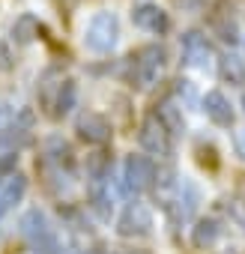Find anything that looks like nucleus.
Returning <instances> with one entry per match:
<instances>
[{
    "mask_svg": "<svg viewBox=\"0 0 245 254\" xmlns=\"http://www.w3.org/2000/svg\"><path fill=\"white\" fill-rule=\"evenodd\" d=\"M183 57H185V63H188L191 69H200V72H206V69L212 66V57H215V51H212L209 39H206L200 30H188V33L183 36Z\"/></svg>",
    "mask_w": 245,
    "mask_h": 254,
    "instance_id": "nucleus-7",
    "label": "nucleus"
},
{
    "mask_svg": "<svg viewBox=\"0 0 245 254\" xmlns=\"http://www.w3.org/2000/svg\"><path fill=\"white\" fill-rule=\"evenodd\" d=\"M122 254H144V251H122Z\"/></svg>",
    "mask_w": 245,
    "mask_h": 254,
    "instance_id": "nucleus-21",
    "label": "nucleus"
},
{
    "mask_svg": "<svg viewBox=\"0 0 245 254\" xmlns=\"http://www.w3.org/2000/svg\"><path fill=\"white\" fill-rule=\"evenodd\" d=\"M156 183V165L147 156H129L122 165V191L126 194H144Z\"/></svg>",
    "mask_w": 245,
    "mask_h": 254,
    "instance_id": "nucleus-5",
    "label": "nucleus"
},
{
    "mask_svg": "<svg viewBox=\"0 0 245 254\" xmlns=\"http://www.w3.org/2000/svg\"><path fill=\"white\" fill-rule=\"evenodd\" d=\"M212 30H215V36H218V39H224V42L236 45V39H239V30H236V18H233V9L221 6V9L212 15Z\"/></svg>",
    "mask_w": 245,
    "mask_h": 254,
    "instance_id": "nucleus-15",
    "label": "nucleus"
},
{
    "mask_svg": "<svg viewBox=\"0 0 245 254\" xmlns=\"http://www.w3.org/2000/svg\"><path fill=\"white\" fill-rule=\"evenodd\" d=\"M90 206H93V212H96L102 221H111L114 203H111V189H108V180H105V183H90Z\"/></svg>",
    "mask_w": 245,
    "mask_h": 254,
    "instance_id": "nucleus-14",
    "label": "nucleus"
},
{
    "mask_svg": "<svg viewBox=\"0 0 245 254\" xmlns=\"http://www.w3.org/2000/svg\"><path fill=\"white\" fill-rule=\"evenodd\" d=\"M120 42V18L108 9L96 12L84 27V45L93 54H111Z\"/></svg>",
    "mask_w": 245,
    "mask_h": 254,
    "instance_id": "nucleus-3",
    "label": "nucleus"
},
{
    "mask_svg": "<svg viewBox=\"0 0 245 254\" xmlns=\"http://www.w3.org/2000/svg\"><path fill=\"white\" fill-rule=\"evenodd\" d=\"M75 132H78V138L87 141V144H108L111 135H114V132H111V123H108L102 114H96V111H84V114L78 117Z\"/></svg>",
    "mask_w": 245,
    "mask_h": 254,
    "instance_id": "nucleus-9",
    "label": "nucleus"
},
{
    "mask_svg": "<svg viewBox=\"0 0 245 254\" xmlns=\"http://www.w3.org/2000/svg\"><path fill=\"white\" fill-rule=\"evenodd\" d=\"M117 233L122 239H144L153 233V209L141 200H132L117 218Z\"/></svg>",
    "mask_w": 245,
    "mask_h": 254,
    "instance_id": "nucleus-4",
    "label": "nucleus"
},
{
    "mask_svg": "<svg viewBox=\"0 0 245 254\" xmlns=\"http://www.w3.org/2000/svg\"><path fill=\"white\" fill-rule=\"evenodd\" d=\"M36 36H39V21H36L33 15H21V18L15 21V27H12V39L21 42V45H27V42H33Z\"/></svg>",
    "mask_w": 245,
    "mask_h": 254,
    "instance_id": "nucleus-18",
    "label": "nucleus"
},
{
    "mask_svg": "<svg viewBox=\"0 0 245 254\" xmlns=\"http://www.w3.org/2000/svg\"><path fill=\"white\" fill-rule=\"evenodd\" d=\"M200 105H203V111H206V117L215 123V126H221V129H227V126H233V105H230V99L221 93V90H209L203 99H200Z\"/></svg>",
    "mask_w": 245,
    "mask_h": 254,
    "instance_id": "nucleus-10",
    "label": "nucleus"
},
{
    "mask_svg": "<svg viewBox=\"0 0 245 254\" xmlns=\"http://www.w3.org/2000/svg\"><path fill=\"white\" fill-rule=\"evenodd\" d=\"M218 75L227 81V84H245V60L236 57V54H221L218 57Z\"/></svg>",
    "mask_w": 245,
    "mask_h": 254,
    "instance_id": "nucleus-17",
    "label": "nucleus"
},
{
    "mask_svg": "<svg viewBox=\"0 0 245 254\" xmlns=\"http://www.w3.org/2000/svg\"><path fill=\"white\" fill-rule=\"evenodd\" d=\"M233 150L239 159H245V129H236L233 132Z\"/></svg>",
    "mask_w": 245,
    "mask_h": 254,
    "instance_id": "nucleus-19",
    "label": "nucleus"
},
{
    "mask_svg": "<svg viewBox=\"0 0 245 254\" xmlns=\"http://www.w3.org/2000/svg\"><path fill=\"white\" fill-rule=\"evenodd\" d=\"M138 138H141V147H144L150 156H159V159H162V156H171V132L165 129V123H162L156 114L144 117Z\"/></svg>",
    "mask_w": 245,
    "mask_h": 254,
    "instance_id": "nucleus-6",
    "label": "nucleus"
},
{
    "mask_svg": "<svg viewBox=\"0 0 245 254\" xmlns=\"http://www.w3.org/2000/svg\"><path fill=\"white\" fill-rule=\"evenodd\" d=\"M75 102H78V87H75V81H60V84H57V93H54V99H51L54 117L69 114V111L75 108Z\"/></svg>",
    "mask_w": 245,
    "mask_h": 254,
    "instance_id": "nucleus-16",
    "label": "nucleus"
},
{
    "mask_svg": "<svg viewBox=\"0 0 245 254\" xmlns=\"http://www.w3.org/2000/svg\"><path fill=\"white\" fill-rule=\"evenodd\" d=\"M156 117L165 123V129L171 132V138L174 135H183L185 132V117H183V105L174 99V96H168L162 105H159V111H156Z\"/></svg>",
    "mask_w": 245,
    "mask_h": 254,
    "instance_id": "nucleus-12",
    "label": "nucleus"
},
{
    "mask_svg": "<svg viewBox=\"0 0 245 254\" xmlns=\"http://www.w3.org/2000/svg\"><path fill=\"white\" fill-rule=\"evenodd\" d=\"M233 215H236V221L245 227V200H233Z\"/></svg>",
    "mask_w": 245,
    "mask_h": 254,
    "instance_id": "nucleus-20",
    "label": "nucleus"
},
{
    "mask_svg": "<svg viewBox=\"0 0 245 254\" xmlns=\"http://www.w3.org/2000/svg\"><path fill=\"white\" fill-rule=\"evenodd\" d=\"M221 221L218 218H197L191 227V245L194 248H212L221 239Z\"/></svg>",
    "mask_w": 245,
    "mask_h": 254,
    "instance_id": "nucleus-13",
    "label": "nucleus"
},
{
    "mask_svg": "<svg viewBox=\"0 0 245 254\" xmlns=\"http://www.w3.org/2000/svg\"><path fill=\"white\" fill-rule=\"evenodd\" d=\"M132 21H135L141 30H147V33H165V30L171 27L168 12H165L162 6H156V3H141V6H135Z\"/></svg>",
    "mask_w": 245,
    "mask_h": 254,
    "instance_id": "nucleus-11",
    "label": "nucleus"
},
{
    "mask_svg": "<svg viewBox=\"0 0 245 254\" xmlns=\"http://www.w3.org/2000/svg\"><path fill=\"white\" fill-rule=\"evenodd\" d=\"M27 194V177L18 171H9L0 177V218L9 215Z\"/></svg>",
    "mask_w": 245,
    "mask_h": 254,
    "instance_id": "nucleus-8",
    "label": "nucleus"
},
{
    "mask_svg": "<svg viewBox=\"0 0 245 254\" xmlns=\"http://www.w3.org/2000/svg\"><path fill=\"white\" fill-rule=\"evenodd\" d=\"M18 230L36 254H60V236L42 209H36V206L27 209L18 221Z\"/></svg>",
    "mask_w": 245,
    "mask_h": 254,
    "instance_id": "nucleus-1",
    "label": "nucleus"
},
{
    "mask_svg": "<svg viewBox=\"0 0 245 254\" xmlns=\"http://www.w3.org/2000/svg\"><path fill=\"white\" fill-rule=\"evenodd\" d=\"M165 63H168V51H165V45H159V42L144 45V48L129 60V66H132V75H129L132 87H138V90H150V87L159 81V75L165 72Z\"/></svg>",
    "mask_w": 245,
    "mask_h": 254,
    "instance_id": "nucleus-2",
    "label": "nucleus"
},
{
    "mask_svg": "<svg viewBox=\"0 0 245 254\" xmlns=\"http://www.w3.org/2000/svg\"><path fill=\"white\" fill-rule=\"evenodd\" d=\"M242 108H245V96H242Z\"/></svg>",
    "mask_w": 245,
    "mask_h": 254,
    "instance_id": "nucleus-22",
    "label": "nucleus"
}]
</instances>
